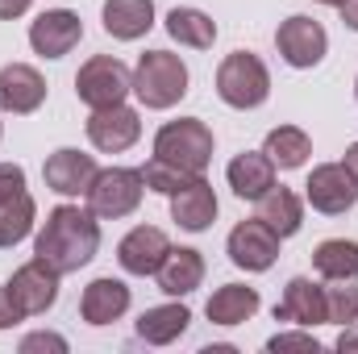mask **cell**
I'll return each mask as SVG.
<instances>
[{
  "label": "cell",
  "instance_id": "obj_10",
  "mask_svg": "<svg viewBox=\"0 0 358 354\" xmlns=\"http://www.w3.org/2000/svg\"><path fill=\"white\" fill-rule=\"evenodd\" d=\"M8 296L21 309V317H38V313H46L59 300V271L46 267L42 259L17 267L13 279H8Z\"/></svg>",
  "mask_w": 358,
  "mask_h": 354
},
{
  "label": "cell",
  "instance_id": "obj_35",
  "mask_svg": "<svg viewBox=\"0 0 358 354\" xmlns=\"http://www.w3.org/2000/svg\"><path fill=\"white\" fill-rule=\"evenodd\" d=\"M338 351H358V330H342V338H338Z\"/></svg>",
  "mask_w": 358,
  "mask_h": 354
},
{
  "label": "cell",
  "instance_id": "obj_29",
  "mask_svg": "<svg viewBox=\"0 0 358 354\" xmlns=\"http://www.w3.org/2000/svg\"><path fill=\"white\" fill-rule=\"evenodd\" d=\"M325 309H329V321H334V325L358 321V275H350V279H329V288H325Z\"/></svg>",
  "mask_w": 358,
  "mask_h": 354
},
{
  "label": "cell",
  "instance_id": "obj_13",
  "mask_svg": "<svg viewBox=\"0 0 358 354\" xmlns=\"http://www.w3.org/2000/svg\"><path fill=\"white\" fill-rule=\"evenodd\" d=\"M88 138H92V146H96V150H104V155H121V150H129V146L142 138V121H138V113H134V108H125V104L92 108Z\"/></svg>",
  "mask_w": 358,
  "mask_h": 354
},
{
  "label": "cell",
  "instance_id": "obj_34",
  "mask_svg": "<svg viewBox=\"0 0 358 354\" xmlns=\"http://www.w3.org/2000/svg\"><path fill=\"white\" fill-rule=\"evenodd\" d=\"M29 8V0H0V17L4 21H13V17H21Z\"/></svg>",
  "mask_w": 358,
  "mask_h": 354
},
{
  "label": "cell",
  "instance_id": "obj_8",
  "mask_svg": "<svg viewBox=\"0 0 358 354\" xmlns=\"http://www.w3.org/2000/svg\"><path fill=\"white\" fill-rule=\"evenodd\" d=\"M304 196L317 213L342 217L358 204V179L350 176L346 163H321V167H313V176L304 183Z\"/></svg>",
  "mask_w": 358,
  "mask_h": 354
},
{
  "label": "cell",
  "instance_id": "obj_31",
  "mask_svg": "<svg viewBox=\"0 0 358 354\" xmlns=\"http://www.w3.org/2000/svg\"><path fill=\"white\" fill-rule=\"evenodd\" d=\"M267 351H308V354H317L321 342H317L313 334H275L267 342Z\"/></svg>",
  "mask_w": 358,
  "mask_h": 354
},
{
  "label": "cell",
  "instance_id": "obj_5",
  "mask_svg": "<svg viewBox=\"0 0 358 354\" xmlns=\"http://www.w3.org/2000/svg\"><path fill=\"white\" fill-rule=\"evenodd\" d=\"M125 92H134V71L113 55H92L76 76V96L88 108H113L125 100Z\"/></svg>",
  "mask_w": 358,
  "mask_h": 354
},
{
  "label": "cell",
  "instance_id": "obj_18",
  "mask_svg": "<svg viewBox=\"0 0 358 354\" xmlns=\"http://www.w3.org/2000/svg\"><path fill=\"white\" fill-rule=\"evenodd\" d=\"M171 217L179 221V229L187 234H200L217 221V196L208 187V179L196 176L192 183H183L176 196H171Z\"/></svg>",
  "mask_w": 358,
  "mask_h": 354
},
{
  "label": "cell",
  "instance_id": "obj_32",
  "mask_svg": "<svg viewBox=\"0 0 358 354\" xmlns=\"http://www.w3.org/2000/svg\"><path fill=\"white\" fill-rule=\"evenodd\" d=\"M34 351L63 354V351H67V342H63L59 334H29V338H21V354H34Z\"/></svg>",
  "mask_w": 358,
  "mask_h": 354
},
{
  "label": "cell",
  "instance_id": "obj_40",
  "mask_svg": "<svg viewBox=\"0 0 358 354\" xmlns=\"http://www.w3.org/2000/svg\"><path fill=\"white\" fill-rule=\"evenodd\" d=\"M0 134H4V125H0Z\"/></svg>",
  "mask_w": 358,
  "mask_h": 354
},
{
  "label": "cell",
  "instance_id": "obj_27",
  "mask_svg": "<svg viewBox=\"0 0 358 354\" xmlns=\"http://www.w3.org/2000/svg\"><path fill=\"white\" fill-rule=\"evenodd\" d=\"M167 34L176 38L179 46H192V50H208L217 42V21L200 8H171L167 13Z\"/></svg>",
  "mask_w": 358,
  "mask_h": 354
},
{
  "label": "cell",
  "instance_id": "obj_22",
  "mask_svg": "<svg viewBox=\"0 0 358 354\" xmlns=\"http://www.w3.org/2000/svg\"><path fill=\"white\" fill-rule=\"evenodd\" d=\"M159 275V288L167 292V296H187V292H196L200 288V279H204V259H200V250H192V246H171L167 250V259L163 267L155 271Z\"/></svg>",
  "mask_w": 358,
  "mask_h": 354
},
{
  "label": "cell",
  "instance_id": "obj_20",
  "mask_svg": "<svg viewBox=\"0 0 358 354\" xmlns=\"http://www.w3.org/2000/svg\"><path fill=\"white\" fill-rule=\"evenodd\" d=\"M155 25V0H104V34L117 42H138Z\"/></svg>",
  "mask_w": 358,
  "mask_h": 354
},
{
  "label": "cell",
  "instance_id": "obj_39",
  "mask_svg": "<svg viewBox=\"0 0 358 354\" xmlns=\"http://www.w3.org/2000/svg\"><path fill=\"white\" fill-rule=\"evenodd\" d=\"M355 96H358V80H355Z\"/></svg>",
  "mask_w": 358,
  "mask_h": 354
},
{
  "label": "cell",
  "instance_id": "obj_12",
  "mask_svg": "<svg viewBox=\"0 0 358 354\" xmlns=\"http://www.w3.org/2000/svg\"><path fill=\"white\" fill-rule=\"evenodd\" d=\"M84 38V21L80 13L71 8H55V13H42L34 25H29V46L42 55V59H63L80 46Z\"/></svg>",
  "mask_w": 358,
  "mask_h": 354
},
{
  "label": "cell",
  "instance_id": "obj_7",
  "mask_svg": "<svg viewBox=\"0 0 358 354\" xmlns=\"http://www.w3.org/2000/svg\"><path fill=\"white\" fill-rule=\"evenodd\" d=\"M34 196L25 187V171L17 163H0V250L17 246L34 229Z\"/></svg>",
  "mask_w": 358,
  "mask_h": 354
},
{
  "label": "cell",
  "instance_id": "obj_17",
  "mask_svg": "<svg viewBox=\"0 0 358 354\" xmlns=\"http://www.w3.org/2000/svg\"><path fill=\"white\" fill-rule=\"evenodd\" d=\"M46 187L59 196H88L92 179H96V159L80 155V150H55L42 167Z\"/></svg>",
  "mask_w": 358,
  "mask_h": 354
},
{
  "label": "cell",
  "instance_id": "obj_28",
  "mask_svg": "<svg viewBox=\"0 0 358 354\" xmlns=\"http://www.w3.org/2000/svg\"><path fill=\"white\" fill-rule=\"evenodd\" d=\"M313 267L325 279H350V275H358V242H346V238L321 242L313 250Z\"/></svg>",
  "mask_w": 358,
  "mask_h": 354
},
{
  "label": "cell",
  "instance_id": "obj_16",
  "mask_svg": "<svg viewBox=\"0 0 358 354\" xmlns=\"http://www.w3.org/2000/svg\"><path fill=\"white\" fill-rule=\"evenodd\" d=\"M46 100V80L29 63H8L0 67V108L4 113H34Z\"/></svg>",
  "mask_w": 358,
  "mask_h": 354
},
{
  "label": "cell",
  "instance_id": "obj_11",
  "mask_svg": "<svg viewBox=\"0 0 358 354\" xmlns=\"http://www.w3.org/2000/svg\"><path fill=\"white\" fill-rule=\"evenodd\" d=\"M225 250H229V263L242 267V271H267V267H275V259H279V234L267 229V225L255 217V221L234 225Z\"/></svg>",
  "mask_w": 358,
  "mask_h": 354
},
{
  "label": "cell",
  "instance_id": "obj_33",
  "mask_svg": "<svg viewBox=\"0 0 358 354\" xmlns=\"http://www.w3.org/2000/svg\"><path fill=\"white\" fill-rule=\"evenodd\" d=\"M21 321V309L13 304V296H8V283L0 288V330H8V325H17Z\"/></svg>",
  "mask_w": 358,
  "mask_h": 354
},
{
  "label": "cell",
  "instance_id": "obj_19",
  "mask_svg": "<svg viewBox=\"0 0 358 354\" xmlns=\"http://www.w3.org/2000/svg\"><path fill=\"white\" fill-rule=\"evenodd\" d=\"M125 309H129V288L121 279H108L104 275V279H92L88 288H84L80 313H84L88 325H113V321L125 317Z\"/></svg>",
  "mask_w": 358,
  "mask_h": 354
},
{
  "label": "cell",
  "instance_id": "obj_1",
  "mask_svg": "<svg viewBox=\"0 0 358 354\" xmlns=\"http://www.w3.org/2000/svg\"><path fill=\"white\" fill-rule=\"evenodd\" d=\"M100 250V225L96 213L80 204H59L46 213V225L34 242V259L55 267L59 275H71L80 267H88Z\"/></svg>",
  "mask_w": 358,
  "mask_h": 354
},
{
  "label": "cell",
  "instance_id": "obj_14",
  "mask_svg": "<svg viewBox=\"0 0 358 354\" xmlns=\"http://www.w3.org/2000/svg\"><path fill=\"white\" fill-rule=\"evenodd\" d=\"M275 321H296V325H304V330L325 325V321H329V309H325V288H321V283H313V279H304V275L287 279L283 300L275 304Z\"/></svg>",
  "mask_w": 358,
  "mask_h": 354
},
{
  "label": "cell",
  "instance_id": "obj_25",
  "mask_svg": "<svg viewBox=\"0 0 358 354\" xmlns=\"http://www.w3.org/2000/svg\"><path fill=\"white\" fill-rule=\"evenodd\" d=\"M259 313V292L246 283H225L208 300V321L213 325H242Z\"/></svg>",
  "mask_w": 358,
  "mask_h": 354
},
{
  "label": "cell",
  "instance_id": "obj_9",
  "mask_svg": "<svg viewBox=\"0 0 358 354\" xmlns=\"http://www.w3.org/2000/svg\"><path fill=\"white\" fill-rule=\"evenodd\" d=\"M275 46H279V55H283L287 67H300L304 71V67H317L325 59L329 38H325L321 21H313V17H287L275 29Z\"/></svg>",
  "mask_w": 358,
  "mask_h": 354
},
{
  "label": "cell",
  "instance_id": "obj_38",
  "mask_svg": "<svg viewBox=\"0 0 358 354\" xmlns=\"http://www.w3.org/2000/svg\"><path fill=\"white\" fill-rule=\"evenodd\" d=\"M317 4H334V8H342V4H346V0H317Z\"/></svg>",
  "mask_w": 358,
  "mask_h": 354
},
{
  "label": "cell",
  "instance_id": "obj_37",
  "mask_svg": "<svg viewBox=\"0 0 358 354\" xmlns=\"http://www.w3.org/2000/svg\"><path fill=\"white\" fill-rule=\"evenodd\" d=\"M346 167H350V176L358 179V142L350 146V150H346Z\"/></svg>",
  "mask_w": 358,
  "mask_h": 354
},
{
  "label": "cell",
  "instance_id": "obj_6",
  "mask_svg": "<svg viewBox=\"0 0 358 354\" xmlns=\"http://www.w3.org/2000/svg\"><path fill=\"white\" fill-rule=\"evenodd\" d=\"M142 192H146V176L134 171V167H108V171H96L88 187V208L96 217H129L138 204H142Z\"/></svg>",
  "mask_w": 358,
  "mask_h": 354
},
{
  "label": "cell",
  "instance_id": "obj_24",
  "mask_svg": "<svg viewBox=\"0 0 358 354\" xmlns=\"http://www.w3.org/2000/svg\"><path fill=\"white\" fill-rule=\"evenodd\" d=\"M187 321H192L187 304H159V309H146V313L138 317L134 334H138L142 342H150V346H171L176 338L187 334Z\"/></svg>",
  "mask_w": 358,
  "mask_h": 354
},
{
  "label": "cell",
  "instance_id": "obj_4",
  "mask_svg": "<svg viewBox=\"0 0 358 354\" xmlns=\"http://www.w3.org/2000/svg\"><path fill=\"white\" fill-rule=\"evenodd\" d=\"M217 92L229 108H259L271 96V76L267 63L250 50H234L221 67H217Z\"/></svg>",
  "mask_w": 358,
  "mask_h": 354
},
{
  "label": "cell",
  "instance_id": "obj_21",
  "mask_svg": "<svg viewBox=\"0 0 358 354\" xmlns=\"http://www.w3.org/2000/svg\"><path fill=\"white\" fill-rule=\"evenodd\" d=\"M229 187H234V196H242V200H259L263 192L275 187V163H271L263 150H246V155H238L234 163H229Z\"/></svg>",
  "mask_w": 358,
  "mask_h": 354
},
{
  "label": "cell",
  "instance_id": "obj_30",
  "mask_svg": "<svg viewBox=\"0 0 358 354\" xmlns=\"http://www.w3.org/2000/svg\"><path fill=\"white\" fill-rule=\"evenodd\" d=\"M142 176H146V187L150 192H163V196H176L183 183H192V171H179L171 163H163V159H150L146 167H142Z\"/></svg>",
  "mask_w": 358,
  "mask_h": 354
},
{
  "label": "cell",
  "instance_id": "obj_36",
  "mask_svg": "<svg viewBox=\"0 0 358 354\" xmlns=\"http://www.w3.org/2000/svg\"><path fill=\"white\" fill-rule=\"evenodd\" d=\"M342 21H346L350 29H358V0H346V4H342Z\"/></svg>",
  "mask_w": 358,
  "mask_h": 354
},
{
  "label": "cell",
  "instance_id": "obj_15",
  "mask_svg": "<svg viewBox=\"0 0 358 354\" xmlns=\"http://www.w3.org/2000/svg\"><path fill=\"white\" fill-rule=\"evenodd\" d=\"M167 250H171V242H167V234L159 225H138V229H129L121 238L117 263L125 267L129 275H155L163 267V259H167Z\"/></svg>",
  "mask_w": 358,
  "mask_h": 354
},
{
  "label": "cell",
  "instance_id": "obj_23",
  "mask_svg": "<svg viewBox=\"0 0 358 354\" xmlns=\"http://www.w3.org/2000/svg\"><path fill=\"white\" fill-rule=\"evenodd\" d=\"M259 221L279 234V242L283 238H292V234H300V225H304V204H300V196L292 192V187H271L259 196Z\"/></svg>",
  "mask_w": 358,
  "mask_h": 354
},
{
  "label": "cell",
  "instance_id": "obj_3",
  "mask_svg": "<svg viewBox=\"0 0 358 354\" xmlns=\"http://www.w3.org/2000/svg\"><path fill=\"white\" fill-rule=\"evenodd\" d=\"M134 92L146 108H171L187 96V67L171 50H146L134 67Z\"/></svg>",
  "mask_w": 358,
  "mask_h": 354
},
{
  "label": "cell",
  "instance_id": "obj_2",
  "mask_svg": "<svg viewBox=\"0 0 358 354\" xmlns=\"http://www.w3.org/2000/svg\"><path fill=\"white\" fill-rule=\"evenodd\" d=\"M155 159L171 163L179 171L204 176V167L213 163V129H208L200 117L167 121V125L155 134Z\"/></svg>",
  "mask_w": 358,
  "mask_h": 354
},
{
  "label": "cell",
  "instance_id": "obj_26",
  "mask_svg": "<svg viewBox=\"0 0 358 354\" xmlns=\"http://www.w3.org/2000/svg\"><path fill=\"white\" fill-rule=\"evenodd\" d=\"M263 155H267L279 171H296V167H304V163H308L313 142H308V134H304V129H296V125H279V129H271V134H267Z\"/></svg>",
  "mask_w": 358,
  "mask_h": 354
}]
</instances>
